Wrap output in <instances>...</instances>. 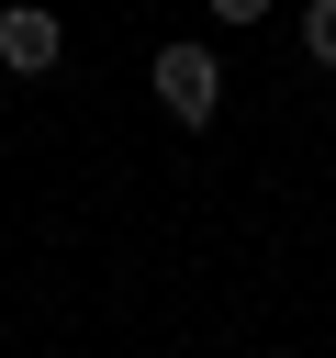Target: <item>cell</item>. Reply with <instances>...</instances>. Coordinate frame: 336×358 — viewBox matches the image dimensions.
I'll use <instances>...</instances> for the list:
<instances>
[{"mask_svg":"<svg viewBox=\"0 0 336 358\" xmlns=\"http://www.w3.org/2000/svg\"><path fill=\"white\" fill-rule=\"evenodd\" d=\"M146 90H157V112L168 123H224V56L213 45H157V67H146Z\"/></svg>","mask_w":336,"mask_h":358,"instance_id":"cell-1","label":"cell"},{"mask_svg":"<svg viewBox=\"0 0 336 358\" xmlns=\"http://www.w3.org/2000/svg\"><path fill=\"white\" fill-rule=\"evenodd\" d=\"M280 358H291V347H280Z\"/></svg>","mask_w":336,"mask_h":358,"instance_id":"cell-5","label":"cell"},{"mask_svg":"<svg viewBox=\"0 0 336 358\" xmlns=\"http://www.w3.org/2000/svg\"><path fill=\"white\" fill-rule=\"evenodd\" d=\"M213 11H224L235 34H246V22H269V0H213Z\"/></svg>","mask_w":336,"mask_h":358,"instance_id":"cell-4","label":"cell"},{"mask_svg":"<svg viewBox=\"0 0 336 358\" xmlns=\"http://www.w3.org/2000/svg\"><path fill=\"white\" fill-rule=\"evenodd\" d=\"M302 56L336 67V0H302Z\"/></svg>","mask_w":336,"mask_h":358,"instance_id":"cell-3","label":"cell"},{"mask_svg":"<svg viewBox=\"0 0 336 358\" xmlns=\"http://www.w3.org/2000/svg\"><path fill=\"white\" fill-rule=\"evenodd\" d=\"M56 56H67V22H56L45 0H0V67H11V78H45Z\"/></svg>","mask_w":336,"mask_h":358,"instance_id":"cell-2","label":"cell"}]
</instances>
